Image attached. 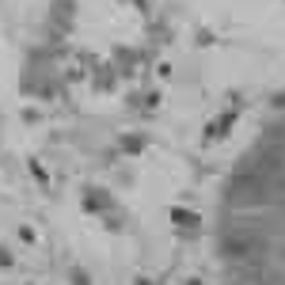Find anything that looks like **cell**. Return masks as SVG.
<instances>
[{"label": "cell", "mask_w": 285, "mask_h": 285, "mask_svg": "<svg viewBox=\"0 0 285 285\" xmlns=\"http://www.w3.org/2000/svg\"><path fill=\"white\" fill-rule=\"evenodd\" d=\"M171 217H175V225H186V228H198V217H194V213H186V209H175V213H171Z\"/></svg>", "instance_id": "1"}, {"label": "cell", "mask_w": 285, "mask_h": 285, "mask_svg": "<svg viewBox=\"0 0 285 285\" xmlns=\"http://www.w3.org/2000/svg\"><path fill=\"white\" fill-rule=\"evenodd\" d=\"M190 285H201V282H190Z\"/></svg>", "instance_id": "2"}]
</instances>
